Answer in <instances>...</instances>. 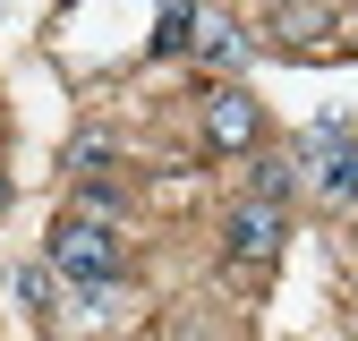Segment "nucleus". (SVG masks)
<instances>
[{"instance_id":"10","label":"nucleus","mask_w":358,"mask_h":341,"mask_svg":"<svg viewBox=\"0 0 358 341\" xmlns=\"http://www.w3.org/2000/svg\"><path fill=\"white\" fill-rule=\"evenodd\" d=\"M9 196H17V188H9V170H0V213H9Z\"/></svg>"},{"instance_id":"7","label":"nucleus","mask_w":358,"mask_h":341,"mask_svg":"<svg viewBox=\"0 0 358 341\" xmlns=\"http://www.w3.org/2000/svg\"><path fill=\"white\" fill-rule=\"evenodd\" d=\"M196 17L205 9H162L154 17V52H196Z\"/></svg>"},{"instance_id":"8","label":"nucleus","mask_w":358,"mask_h":341,"mask_svg":"<svg viewBox=\"0 0 358 341\" xmlns=\"http://www.w3.org/2000/svg\"><path fill=\"white\" fill-rule=\"evenodd\" d=\"M17 298H26L34 316H60V273H52V265H26V273H17Z\"/></svg>"},{"instance_id":"2","label":"nucleus","mask_w":358,"mask_h":341,"mask_svg":"<svg viewBox=\"0 0 358 341\" xmlns=\"http://www.w3.org/2000/svg\"><path fill=\"white\" fill-rule=\"evenodd\" d=\"M282 239H290V213L282 205H256V196L231 205V222H222V256H231L239 273H264L282 256Z\"/></svg>"},{"instance_id":"1","label":"nucleus","mask_w":358,"mask_h":341,"mask_svg":"<svg viewBox=\"0 0 358 341\" xmlns=\"http://www.w3.org/2000/svg\"><path fill=\"white\" fill-rule=\"evenodd\" d=\"M52 273L77 282L85 298L111 290V282H120V239H111V222H85V213H69V222L52 231Z\"/></svg>"},{"instance_id":"3","label":"nucleus","mask_w":358,"mask_h":341,"mask_svg":"<svg viewBox=\"0 0 358 341\" xmlns=\"http://www.w3.org/2000/svg\"><path fill=\"white\" fill-rule=\"evenodd\" d=\"M205 137H213L222 154H248V145L264 137V111L239 94V85H222V94H205Z\"/></svg>"},{"instance_id":"6","label":"nucleus","mask_w":358,"mask_h":341,"mask_svg":"<svg viewBox=\"0 0 358 341\" xmlns=\"http://www.w3.org/2000/svg\"><path fill=\"white\" fill-rule=\"evenodd\" d=\"M290 170H299V162H282V154H256V162H248V188H256V205H282V196H290Z\"/></svg>"},{"instance_id":"5","label":"nucleus","mask_w":358,"mask_h":341,"mask_svg":"<svg viewBox=\"0 0 358 341\" xmlns=\"http://www.w3.org/2000/svg\"><path fill=\"white\" fill-rule=\"evenodd\" d=\"M196 52L222 60V68H239V60H248V34H239L231 17H196Z\"/></svg>"},{"instance_id":"9","label":"nucleus","mask_w":358,"mask_h":341,"mask_svg":"<svg viewBox=\"0 0 358 341\" xmlns=\"http://www.w3.org/2000/svg\"><path fill=\"white\" fill-rule=\"evenodd\" d=\"M273 26L299 43V34H324V26H333V9H273Z\"/></svg>"},{"instance_id":"4","label":"nucleus","mask_w":358,"mask_h":341,"mask_svg":"<svg viewBox=\"0 0 358 341\" xmlns=\"http://www.w3.org/2000/svg\"><path fill=\"white\" fill-rule=\"evenodd\" d=\"M307 180H316V196H333V205H350V213H358V145L324 154L316 170H307Z\"/></svg>"}]
</instances>
